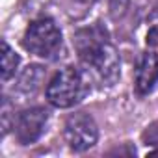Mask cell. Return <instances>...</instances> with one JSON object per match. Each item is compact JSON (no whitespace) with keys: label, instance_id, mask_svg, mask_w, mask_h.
Returning <instances> with one entry per match:
<instances>
[{"label":"cell","instance_id":"5b68a950","mask_svg":"<svg viewBox=\"0 0 158 158\" xmlns=\"http://www.w3.org/2000/svg\"><path fill=\"white\" fill-rule=\"evenodd\" d=\"M48 123V110L35 106L21 112L15 119V136L23 145H30L39 139Z\"/></svg>","mask_w":158,"mask_h":158},{"label":"cell","instance_id":"ba28073f","mask_svg":"<svg viewBox=\"0 0 158 158\" xmlns=\"http://www.w3.org/2000/svg\"><path fill=\"white\" fill-rule=\"evenodd\" d=\"M143 141L147 143V145H151V147H158V121H154V123H151L147 128H145V132H143Z\"/></svg>","mask_w":158,"mask_h":158},{"label":"cell","instance_id":"3957f363","mask_svg":"<svg viewBox=\"0 0 158 158\" xmlns=\"http://www.w3.org/2000/svg\"><path fill=\"white\" fill-rule=\"evenodd\" d=\"M23 45L30 54L43 60H52L60 54L63 39L58 24L48 17H41L30 23L24 32Z\"/></svg>","mask_w":158,"mask_h":158},{"label":"cell","instance_id":"30bf717a","mask_svg":"<svg viewBox=\"0 0 158 158\" xmlns=\"http://www.w3.org/2000/svg\"><path fill=\"white\" fill-rule=\"evenodd\" d=\"M76 2H80V4H84V6H91L95 0H76Z\"/></svg>","mask_w":158,"mask_h":158},{"label":"cell","instance_id":"52a82bcc","mask_svg":"<svg viewBox=\"0 0 158 158\" xmlns=\"http://www.w3.org/2000/svg\"><path fill=\"white\" fill-rule=\"evenodd\" d=\"M19 63H21L19 54L8 45V41H2V80L4 82H8L11 76H15Z\"/></svg>","mask_w":158,"mask_h":158},{"label":"cell","instance_id":"7a4b0ae2","mask_svg":"<svg viewBox=\"0 0 158 158\" xmlns=\"http://www.w3.org/2000/svg\"><path fill=\"white\" fill-rule=\"evenodd\" d=\"M88 91V74L76 67H63L47 86V101L54 108H73L84 101Z\"/></svg>","mask_w":158,"mask_h":158},{"label":"cell","instance_id":"9c48e42d","mask_svg":"<svg viewBox=\"0 0 158 158\" xmlns=\"http://www.w3.org/2000/svg\"><path fill=\"white\" fill-rule=\"evenodd\" d=\"M147 45L152 50H158V23L151 26V30L147 32Z\"/></svg>","mask_w":158,"mask_h":158},{"label":"cell","instance_id":"6da1fadb","mask_svg":"<svg viewBox=\"0 0 158 158\" xmlns=\"http://www.w3.org/2000/svg\"><path fill=\"white\" fill-rule=\"evenodd\" d=\"M73 41L84 65V73L89 78L97 80L101 86H114L119 80V52L110 43L106 30L101 26L78 30Z\"/></svg>","mask_w":158,"mask_h":158},{"label":"cell","instance_id":"277c9868","mask_svg":"<svg viewBox=\"0 0 158 158\" xmlns=\"http://www.w3.org/2000/svg\"><path fill=\"white\" fill-rule=\"evenodd\" d=\"M63 136L67 145L76 151V152H82L88 151L89 147H93L99 139V128L95 119L86 114V112H76L71 114L65 121L63 127Z\"/></svg>","mask_w":158,"mask_h":158},{"label":"cell","instance_id":"8992f818","mask_svg":"<svg viewBox=\"0 0 158 158\" xmlns=\"http://www.w3.org/2000/svg\"><path fill=\"white\" fill-rule=\"evenodd\" d=\"M158 84V50H147L141 54L134 73V86L139 95L154 89Z\"/></svg>","mask_w":158,"mask_h":158}]
</instances>
